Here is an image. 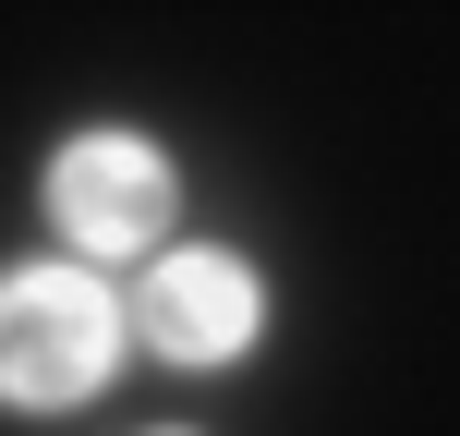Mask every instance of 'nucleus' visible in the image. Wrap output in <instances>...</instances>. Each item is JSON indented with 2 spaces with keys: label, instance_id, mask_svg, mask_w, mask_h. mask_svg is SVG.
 Wrapping results in <instances>:
<instances>
[{
  "label": "nucleus",
  "instance_id": "nucleus-1",
  "mask_svg": "<svg viewBox=\"0 0 460 436\" xmlns=\"http://www.w3.org/2000/svg\"><path fill=\"white\" fill-rule=\"evenodd\" d=\"M121 340H134V316L110 303L97 267H61V254L0 267V413H73V400H97L121 376Z\"/></svg>",
  "mask_w": 460,
  "mask_h": 436
},
{
  "label": "nucleus",
  "instance_id": "nucleus-4",
  "mask_svg": "<svg viewBox=\"0 0 460 436\" xmlns=\"http://www.w3.org/2000/svg\"><path fill=\"white\" fill-rule=\"evenodd\" d=\"M158 436H182V424H158Z\"/></svg>",
  "mask_w": 460,
  "mask_h": 436
},
{
  "label": "nucleus",
  "instance_id": "nucleus-2",
  "mask_svg": "<svg viewBox=\"0 0 460 436\" xmlns=\"http://www.w3.org/2000/svg\"><path fill=\"white\" fill-rule=\"evenodd\" d=\"M49 230H61L73 254H97V267H134V254L170 243V218H182V182H170V158L146 134H121V121H97V134H61V158H49Z\"/></svg>",
  "mask_w": 460,
  "mask_h": 436
},
{
  "label": "nucleus",
  "instance_id": "nucleus-3",
  "mask_svg": "<svg viewBox=\"0 0 460 436\" xmlns=\"http://www.w3.org/2000/svg\"><path fill=\"white\" fill-rule=\"evenodd\" d=\"M134 340L158 351V364H243L254 351V327H267V279H254V254H230V243H170V254H146V279H134Z\"/></svg>",
  "mask_w": 460,
  "mask_h": 436
}]
</instances>
